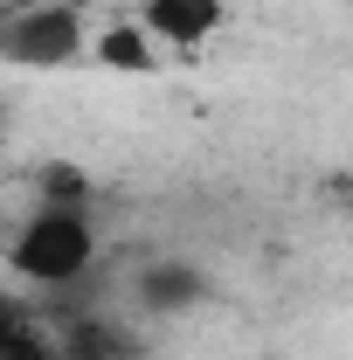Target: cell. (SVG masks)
Here are the masks:
<instances>
[{"label":"cell","instance_id":"cell-1","mask_svg":"<svg viewBox=\"0 0 353 360\" xmlns=\"http://www.w3.org/2000/svg\"><path fill=\"white\" fill-rule=\"evenodd\" d=\"M7 270L21 284H42V291L84 284L97 270V222H90V208H35L14 229V243H7Z\"/></svg>","mask_w":353,"mask_h":360},{"label":"cell","instance_id":"cell-2","mask_svg":"<svg viewBox=\"0 0 353 360\" xmlns=\"http://www.w3.org/2000/svg\"><path fill=\"white\" fill-rule=\"evenodd\" d=\"M90 42V21L77 0H28L0 14V63L7 70H63Z\"/></svg>","mask_w":353,"mask_h":360},{"label":"cell","instance_id":"cell-3","mask_svg":"<svg viewBox=\"0 0 353 360\" xmlns=\"http://www.w3.org/2000/svg\"><path fill=\"white\" fill-rule=\"evenodd\" d=\"M56 360H139V333L111 312H63L56 319Z\"/></svg>","mask_w":353,"mask_h":360},{"label":"cell","instance_id":"cell-4","mask_svg":"<svg viewBox=\"0 0 353 360\" xmlns=\"http://www.w3.org/2000/svg\"><path fill=\"white\" fill-rule=\"evenodd\" d=\"M201 291H208V277L187 264V257H146L132 277V305L153 319H174L187 305H201Z\"/></svg>","mask_w":353,"mask_h":360},{"label":"cell","instance_id":"cell-5","mask_svg":"<svg viewBox=\"0 0 353 360\" xmlns=\"http://www.w3.org/2000/svg\"><path fill=\"white\" fill-rule=\"evenodd\" d=\"M132 21L146 28V35H153V42L201 49L208 35H222L229 7H222V0H139V14H132Z\"/></svg>","mask_w":353,"mask_h":360},{"label":"cell","instance_id":"cell-6","mask_svg":"<svg viewBox=\"0 0 353 360\" xmlns=\"http://www.w3.org/2000/svg\"><path fill=\"white\" fill-rule=\"evenodd\" d=\"M84 49L97 56V63H104V70H118V77H153V70H160V63H153V35L139 28L132 14L104 21V28H97V35H90Z\"/></svg>","mask_w":353,"mask_h":360},{"label":"cell","instance_id":"cell-7","mask_svg":"<svg viewBox=\"0 0 353 360\" xmlns=\"http://www.w3.org/2000/svg\"><path fill=\"white\" fill-rule=\"evenodd\" d=\"M0 360H56V333L21 291H0Z\"/></svg>","mask_w":353,"mask_h":360},{"label":"cell","instance_id":"cell-8","mask_svg":"<svg viewBox=\"0 0 353 360\" xmlns=\"http://www.w3.org/2000/svg\"><path fill=\"white\" fill-rule=\"evenodd\" d=\"M90 201H97V187H90V174L77 160L35 167V208H90Z\"/></svg>","mask_w":353,"mask_h":360},{"label":"cell","instance_id":"cell-9","mask_svg":"<svg viewBox=\"0 0 353 360\" xmlns=\"http://www.w3.org/2000/svg\"><path fill=\"white\" fill-rule=\"evenodd\" d=\"M0 146H7V104H0Z\"/></svg>","mask_w":353,"mask_h":360},{"label":"cell","instance_id":"cell-10","mask_svg":"<svg viewBox=\"0 0 353 360\" xmlns=\"http://www.w3.org/2000/svg\"><path fill=\"white\" fill-rule=\"evenodd\" d=\"M0 14H7V0H0Z\"/></svg>","mask_w":353,"mask_h":360}]
</instances>
